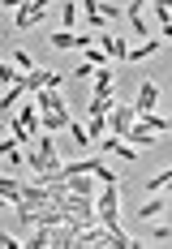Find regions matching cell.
I'll use <instances>...</instances> for the list:
<instances>
[{
    "label": "cell",
    "mask_w": 172,
    "mask_h": 249,
    "mask_svg": "<svg viewBox=\"0 0 172 249\" xmlns=\"http://www.w3.org/2000/svg\"><path fill=\"white\" fill-rule=\"evenodd\" d=\"M95 219L108 228V236L121 228V185H116V180H108V185L99 189V198H95Z\"/></svg>",
    "instance_id": "1"
},
{
    "label": "cell",
    "mask_w": 172,
    "mask_h": 249,
    "mask_svg": "<svg viewBox=\"0 0 172 249\" xmlns=\"http://www.w3.org/2000/svg\"><path fill=\"white\" fill-rule=\"evenodd\" d=\"M103 124H108V133H112V138H125V133H129V124H134V103H112V112L103 116Z\"/></svg>",
    "instance_id": "2"
},
{
    "label": "cell",
    "mask_w": 172,
    "mask_h": 249,
    "mask_svg": "<svg viewBox=\"0 0 172 249\" xmlns=\"http://www.w3.org/2000/svg\"><path fill=\"white\" fill-rule=\"evenodd\" d=\"M95 43H99V52H103L108 60H116V65L125 60V52H129V43H125L121 35H108V30H95Z\"/></svg>",
    "instance_id": "3"
},
{
    "label": "cell",
    "mask_w": 172,
    "mask_h": 249,
    "mask_svg": "<svg viewBox=\"0 0 172 249\" xmlns=\"http://www.w3.org/2000/svg\"><path fill=\"white\" fill-rule=\"evenodd\" d=\"M155 103H159V86H155V82H142L138 103H134V116H147V112H155Z\"/></svg>",
    "instance_id": "4"
},
{
    "label": "cell",
    "mask_w": 172,
    "mask_h": 249,
    "mask_svg": "<svg viewBox=\"0 0 172 249\" xmlns=\"http://www.w3.org/2000/svg\"><path fill=\"white\" fill-rule=\"evenodd\" d=\"M35 107H39V112H65V99H60V90L39 86V90H35Z\"/></svg>",
    "instance_id": "5"
},
{
    "label": "cell",
    "mask_w": 172,
    "mask_h": 249,
    "mask_svg": "<svg viewBox=\"0 0 172 249\" xmlns=\"http://www.w3.org/2000/svg\"><path fill=\"white\" fill-rule=\"evenodd\" d=\"M159 48H164V39H155V35H147V39H142L138 48H129V52H125V60H147V56H155Z\"/></svg>",
    "instance_id": "6"
},
{
    "label": "cell",
    "mask_w": 172,
    "mask_h": 249,
    "mask_svg": "<svg viewBox=\"0 0 172 249\" xmlns=\"http://www.w3.org/2000/svg\"><path fill=\"white\" fill-rule=\"evenodd\" d=\"M65 129H69V142H74V146H91V133H86V124L77 121V116H69V121H65Z\"/></svg>",
    "instance_id": "7"
},
{
    "label": "cell",
    "mask_w": 172,
    "mask_h": 249,
    "mask_svg": "<svg viewBox=\"0 0 172 249\" xmlns=\"http://www.w3.org/2000/svg\"><path fill=\"white\" fill-rule=\"evenodd\" d=\"M164 211H168V202L159 198V194H151V198L142 202V206H138V215H142V219H159Z\"/></svg>",
    "instance_id": "8"
},
{
    "label": "cell",
    "mask_w": 172,
    "mask_h": 249,
    "mask_svg": "<svg viewBox=\"0 0 172 249\" xmlns=\"http://www.w3.org/2000/svg\"><path fill=\"white\" fill-rule=\"evenodd\" d=\"M65 121H69V107H65V112H43V116H39V129H43V133H56V129H65Z\"/></svg>",
    "instance_id": "9"
},
{
    "label": "cell",
    "mask_w": 172,
    "mask_h": 249,
    "mask_svg": "<svg viewBox=\"0 0 172 249\" xmlns=\"http://www.w3.org/2000/svg\"><path fill=\"white\" fill-rule=\"evenodd\" d=\"M18 121H22V129L39 133V107H35V103H22V107H18Z\"/></svg>",
    "instance_id": "10"
},
{
    "label": "cell",
    "mask_w": 172,
    "mask_h": 249,
    "mask_svg": "<svg viewBox=\"0 0 172 249\" xmlns=\"http://www.w3.org/2000/svg\"><path fill=\"white\" fill-rule=\"evenodd\" d=\"M155 18H159V35H168V30H172V9H168V0H155Z\"/></svg>",
    "instance_id": "11"
},
{
    "label": "cell",
    "mask_w": 172,
    "mask_h": 249,
    "mask_svg": "<svg viewBox=\"0 0 172 249\" xmlns=\"http://www.w3.org/2000/svg\"><path fill=\"white\" fill-rule=\"evenodd\" d=\"M86 116H91V121H86V133H91V142H99V138L108 133V124H103V116H99V112H86Z\"/></svg>",
    "instance_id": "12"
},
{
    "label": "cell",
    "mask_w": 172,
    "mask_h": 249,
    "mask_svg": "<svg viewBox=\"0 0 172 249\" xmlns=\"http://www.w3.org/2000/svg\"><path fill=\"white\" fill-rule=\"evenodd\" d=\"M18 189H22V180H18V176H0V198L18 202Z\"/></svg>",
    "instance_id": "13"
},
{
    "label": "cell",
    "mask_w": 172,
    "mask_h": 249,
    "mask_svg": "<svg viewBox=\"0 0 172 249\" xmlns=\"http://www.w3.org/2000/svg\"><path fill=\"white\" fill-rule=\"evenodd\" d=\"M138 121L147 124L151 133H168V116H155V112H147V116H138Z\"/></svg>",
    "instance_id": "14"
},
{
    "label": "cell",
    "mask_w": 172,
    "mask_h": 249,
    "mask_svg": "<svg viewBox=\"0 0 172 249\" xmlns=\"http://www.w3.org/2000/svg\"><path fill=\"white\" fill-rule=\"evenodd\" d=\"M48 43H52V48H77V35H74V30H65V35H48Z\"/></svg>",
    "instance_id": "15"
},
{
    "label": "cell",
    "mask_w": 172,
    "mask_h": 249,
    "mask_svg": "<svg viewBox=\"0 0 172 249\" xmlns=\"http://www.w3.org/2000/svg\"><path fill=\"white\" fill-rule=\"evenodd\" d=\"M30 249H43V245H52V228H35V236L26 241Z\"/></svg>",
    "instance_id": "16"
},
{
    "label": "cell",
    "mask_w": 172,
    "mask_h": 249,
    "mask_svg": "<svg viewBox=\"0 0 172 249\" xmlns=\"http://www.w3.org/2000/svg\"><path fill=\"white\" fill-rule=\"evenodd\" d=\"M18 69H13V65H4V60H0V86H13V82H18Z\"/></svg>",
    "instance_id": "17"
},
{
    "label": "cell",
    "mask_w": 172,
    "mask_h": 249,
    "mask_svg": "<svg viewBox=\"0 0 172 249\" xmlns=\"http://www.w3.org/2000/svg\"><path fill=\"white\" fill-rule=\"evenodd\" d=\"M60 22H65V26H74V22H77V0H65V9H60Z\"/></svg>",
    "instance_id": "18"
},
{
    "label": "cell",
    "mask_w": 172,
    "mask_h": 249,
    "mask_svg": "<svg viewBox=\"0 0 172 249\" xmlns=\"http://www.w3.org/2000/svg\"><path fill=\"white\" fill-rule=\"evenodd\" d=\"M13 65H18V73H30V69H35V60H30L26 52H13Z\"/></svg>",
    "instance_id": "19"
},
{
    "label": "cell",
    "mask_w": 172,
    "mask_h": 249,
    "mask_svg": "<svg viewBox=\"0 0 172 249\" xmlns=\"http://www.w3.org/2000/svg\"><path fill=\"white\" fill-rule=\"evenodd\" d=\"M168 241H172V228L159 224V228H155V236H151V245H168Z\"/></svg>",
    "instance_id": "20"
},
{
    "label": "cell",
    "mask_w": 172,
    "mask_h": 249,
    "mask_svg": "<svg viewBox=\"0 0 172 249\" xmlns=\"http://www.w3.org/2000/svg\"><path fill=\"white\" fill-rule=\"evenodd\" d=\"M168 180H172V172H159V176L147 185V189H151V194H164V189H168Z\"/></svg>",
    "instance_id": "21"
},
{
    "label": "cell",
    "mask_w": 172,
    "mask_h": 249,
    "mask_svg": "<svg viewBox=\"0 0 172 249\" xmlns=\"http://www.w3.org/2000/svg\"><path fill=\"white\" fill-rule=\"evenodd\" d=\"M69 73H74V77H82V82H86V77L95 73V65H77V69H69Z\"/></svg>",
    "instance_id": "22"
},
{
    "label": "cell",
    "mask_w": 172,
    "mask_h": 249,
    "mask_svg": "<svg viewBox=\"0 0 172 249\" xmlns=\"http://www.w3.org/2000/svg\"><path fill=\"white\" fill-rule=\"evenodd\" d=\"M9 245H18V241H13L9 232H0V249H9Z\"/></svg>",
    "instance_id": "23"
},
{
    "label": "cell",
    "mask_w": 172,
    "mask_h": 249,
    "mask_svg": "<svg viewBox=\"0 0 172 249\" xmlns=\"http://www.w3.org/2000/svg\"><path fill=\"white\" fill-rule=\"evenodd\" d=\"M4 206H9V198H0V211H4Z\"/></svg>",
    "instance_id": "24"
},
{
    "label": "cell",
    "mask_w": 172,
    "mask_h": 249,
    "mask_svg": "<svg viewBox=\"0 0 172 249\" xmlns=\"http://www.w3.org/2000/svg\"><path fill=\"white\" fill-rule=\"evenodd\" d=\"M0 4H4V9H9V0H0Z\"/></svg>",
    "instance_id": "25"
},
{
    "label": "cell",
    "mask_w": 172,
    "mask_h": 249,
    "mask_svg": "<svg viewBox=\"0 0 172 249\" xmlns=\"http://www.w3.org/2000/svg\"><path fill=\"white\" fill-rule=\"evenodd\" d=\"M0 163H4V159H0Z\"/></svg>",
    "instance_id": "26"
}]
</instances>
